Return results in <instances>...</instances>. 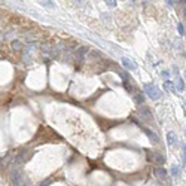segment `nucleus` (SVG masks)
Segmentation results:
<instances>
[{
	"instance_id": "nucleus-16",
	"label": "nucleus",
	"mask_w": 186,
	"mask_h": 186,
	"mask_svg": "<svg viewBox=\"0 0 186 186\" xmlns=\"http://www.w3.org/2000/svg\"><path fill=\"white\" fill-rule=\"evenodd\" d=\"M12 48H14L15 51H21V48H23V43H21L20 40H14V42H12Z\"/></svg>"
},
{
	"instance_id": "nucleus-6",
	"label": "nucleus",
	"mask_w": 186,
	"mask_h": 186,
	"mask_svg": "<svg viewBox=\"0 0 186 186\" xmlns=\"http://www.w3.org/2000/svg\"><path fill=\"white\" fill-rule=\"evenodd\" d=\"M121 61H122V66H124L127 70H131V71H134V70H137V69H139L137 63H136V61H133L131 58L122 57V58H121Z\"/></svg>"
},
{
	"instance_id": "nucleus-3",
	"label": "nucleus",
	"mask_w": 186,
	"mask_h": 186,
	"mask_svg": "<svg viewBox=\"0 0 186 186\" xmlns=\"http://www.w3.org/2000/svg\"><path fill=\"white\" fill-rule=\"evenodd\" d=\"M173 73H174V76H176V88H177V91L179 92H183L185 89H186V82H185V79L183 77H180V74H179V67L177 66H174L173 67Z\"/></svg>"
},
{
	"instance_id": "nucleus-7",
	"label": "nucleus",
	"mask_w": 186,
	"mask_h": 186,
	"mask_svg": "<svg viewBox=\"0 0 186 186\" xmlns=\"http://www.w3.org/2000/svg\"><path fill=\"white\" fill-rule=\"evenodd\" d=\"M147 158H149L150 161L156 162L158 165H162V164H164V156H162L161 153H153V152L147 150Z\"/></svg>"
},
{
	"instance_id": "nucleus-8",
	"label": "nucleus",
	"mask_w": 186,
	"mask_h": 186,
	"mask_svg": "<svg viewBox=\"0 0 186 186\" xmlns=\"http://www.w3.org/2000/svg\"><path fill=\"white\" fill-rule=\"evenodd\" d=\"M139 113H140L144 119H147V121H152V119H153V115H152V112H150V109H149L147 106H142V107L139 109Z\"/></svg>"
},
{
	"instance_id": "nucleus-18",
	"label": "nucleus",
	"mask_w": 186,
	"mask_h": 186,
	"mask_svg": "<svg viewBox=\"0 0 186 186\" xmlns=\"http://www.w3.org/2000/svg\"><path fill=\"white\" fill-rule=\"evenodd\" d=\"M177 31H179V34H182V36H183L185 28H183V24H182V23H179V24H177Z\"/></svg>"
},
{
	"instance_id": "nucleus-14",
	"label": "nucleus",
	"mask_w": 186,
	"mask_h": 186,
	"mask_svg": "<svg viewBox=\"0 0 186 186\" xmlns=\"http://www.w3.org/2000/svg\"><path fill=\"white\" fill-rule=\"evenodd\" d=\"M134 101H136L137 104H143V101H144V96L142 94V92H136V96H134Z\"/></svg>"
},
{
	"instance_id": "nucleus-12",
	"label": "nucleus",
	"mask_w": 186,
	"mask_h": 186,
	"mask_svg": "<svg viewBox=\"0 0 186 186\" xmlns=\"http://www.w3.org/2000/svg\"><path fill=\"white\" fill-rule=\"evenodd\" d=\"M167 143H168V146H174L176 144V134L173 131L167 133Z\"/></svg>"
},
{
	"instance_id": "nucleus-26",
	"label": "nucleus",
	"mask_w": 186,
	"mask_h": 186,
	"mask_svg": "<svg viewBox=\"0 0 186 186\" xmlns=\"http://www.w3.org/2000/svg\"><path fill=\"white\" fill-rule=\"evenodd\" d=\"M180 2H186V0H180Z\"/></svg>"
},
{
	"instance_id": "nucleus-22",
	"label": "nucleus",
	"mask_w": 186,
	"mask_h": 186,
	"mask_svg": "<svg viewBox=\"0 0 186 186\" xmlns=\"http://www.w3.org/2000/svg\"><path fill=\"white\" fill-rule=\"evenodd\" d=\"M162 76H164V79H168V71L164 70V71H162Z\"/></svg>"
},
{
	"instance_id": "nucleus-20",
	"label": "nucleus",
	"mask_w": 186,
	"mask_h": 186,
	"mask_svg": "<svg viewBox=\"0 0 186 186\" xmlns=\"http://www.w3.org/2000/svg\"><path fill=\"white\" fill-rule=\"evenodd\" d=\"M182 150H183V162L186 164V144H182Z\"/></svg>"
},
{
	"instance_id": "nucleus-24",
	"label": "nucleus",
	"mask_w": 186,
	"mask_h": 186,
	"mask_svg": "<svg viewBox=\"0 0 186 186\" xmlns=\"http://www.w3.org/2000/svg\"><path fill=\"white\" fill-rule=\"evenodd\" d=\"M183 15H185V18H186V6H185V9H183Z\"/></svg>"
},
{
	"instance_id": "nucleus-5",
	"label": "nucleus",
	"mask_w": 186,
	"mask_h": 186,
	"mask_svg": "<svg viewBox=\"0 0 186 186\" xmlns=\"http://www.w3.org/2000/svg\"><path fill=\"white\" fill-rule=\"evenodd\" d=\"M86 52H88V48L86 46H80L79 49L74 51V60H76V64L80 66L85 60H86Z\"/></svg>"
},
{
	"instance_id": "nucleus-17",
	"label": "nucleus",
	"mask_w": 186,
	"mask_h": 186,
	"mask_svg": "<svg viewBox=\"0 0 186 186\" xmlns=\"http://www.w3.org/2000/svg\"><path fill=\"white\" fill-rule=\"evenodd\" d=\"M104 2H106V5L107 6H110V8H116V0H104Z\"/></svg>"
},
{
	"instance_id": "nucleus-11",
	"label": "nucleus",
	"mask_w": 186,
	"mask_h": 186,
	"mask_svg": "<svg viewBox=\"0 0 186 186\" xmlns=\"http://www.w3.org/2000/svg\"><path fill=\"white\" fill-rule=\"evenodd\" d=\"M165 88L168 89V91H171L173 94H176L177 92V88H176V83L174 82H171L170 79H165Z\"/></svg>"
},
{
	"instance_id": "nucleus-10",
	"label": "nucleus",
	"mask_w": 186,
	"mask_h": 186,
	"mask_svg": "<svg viewBox=\"0 0 186 186\" xmlns=\"http://www.w3.org/2000/svg\"><path fill=\"white\" fill-rule=\"evenodd\" d=\"M144 134H146V136H147V137L150 139V142H152L153 144H156V143L159 142L158 136H156V134H155V133H153L152 130H147V128H146V130H144Z\"/></svg>"
},
{
	"instance_id": "nucleus-4",
	"label": "nucleus",
	"mask_w": 186,
	"mask_h": 186,
	"mask_svg": "<svg viewBox=\"0 0 186 186\" xmlns=\"http://www.w3.org/2000/svg\"><path fill=\"white\" fill-rule=\"evenodd\" d=\"M58 52H60V49L55 48V46H52V45H45V46L42 48V54H43V57L51 58V60H54V58L58 55Z\"/></svg>"
},
{
	"instance_id": "nucleus-25",
	"label": "nucleus",
	"mask_w": 186,
	"mask_h": 186,
	"mask_svg": "<svg viewBox=\"0 0 186 186\" xmlns=\"http://www.w3.org/2000/svg\"><path fill=\"white\" fill-rule=\"evenodd\" d=\"M23 186H30V183H27V182H26V183H24Z\"/></svg>"
},
{
	"instance_id": "nucleus-13",
	"label": "nucleus",
	"mask_w": 186,
	"mask_h": 186,
	"mask_svg": "<svg viewBox=\"0 0 186 186\" xmlns=\"http://www.w3.org/2000/svg\"><path fill=\"white\" fill-rule=\"evenodd\" d=\"M31 51H33V46H28L24 52V61L26 63H30L31 61Z\"/></svg>"
},
{
	"instance_id": "nucleus-19",
	"label": "nucleus",
	"mask_w": 186,
	"mask_h": 186,
	"mask_svg": "<svg viewBox=\"0 0 186 186\" xmlns=\"http://www.w3.org/2000/svg\"><path fill=\"white\" fill-rule=\"evenodd\" d=\"M171 174H173V176H177V174H179V167H177V165H173V168H171Z\"/></svg>"
},
{
	"instance_id": "nucleus-2",
	"label": "nucleus",
	"mask_w": 186,
	"mask_h": 186,
	"mask_svg": "<svg viewBox=\"0 0 186 186\" xmlns=\"http://www.w3.org/2000/svg\"><path fill=\"white\" fill-rule=\"evenodd\" d=\"M11 179H12V183H14L15 186H23V185L27 182V179L24 177V174H23V171L18 168V165H14L12 173H11Z\"/></svg>"
},
{
	"instance_id": "nucleus-15",
	"label": "nucleus",
	"mask_w": 186,
	"mask_h": 186,
	"mask_svg": "<svg viewBox=\"0 0 186 186\" xmlns=\"http://www.w3.org/2000/svg\"><path fill=\"white\" fill-rule=\"evenodd\" d=\"M40 5H43L45 8H55V5L52 3V0H39Z\"/></svg>"
},
{
	"instance_id": "nucleus-21",
	"label": "nucleus",
	"mask_w": 186,
	"mask_h": 186,
	"mask_svg": "<svg viewBox=\"0 0 186 186\" xmlns=\"http://www.w3.org/2000/svg\"><path fill=\"white\" fill-rule=\"evenodd\" d=\"M51 183H52V180L49 179V180H46V182H43V183H40V186H49Z\"/></svg>"
},
{
	"instance_id": "nucleus-9",
	"label": "nucleus",
	"mask_w": 186,
	"mask_h": 186,
	"mask_svg": "<svg viewBox=\"0 0 186 186\" xmlns=\"http://www.w3.org/2000/svg\"><path fill=\"white\" fill-rule=\"evenodd\" d=\"M153 174H155V177H156V179H159V180H165L168 173H167V170H164L161 165H158V167L153 170Z\"/></svg>"
},
{
	"instance_id": "nucleus-23",
	"label": "nucleus",
	"mask_w": 186,
	"mask_h": 186,
	"mask_svg": "<svg viewBox=\"0 0 186 186\" xmlns=\"http://www.w3.org/2000/svg\"><path fill=\"white\" fill-rule=\"evenodd\" d=\"M165 2H167V5H170V6H173V5H174L173 0H165Z\"/></svg>"
},
{
	"instance_id": "nucleus-1",
	"label": "nucleus",
	"mask_w": 186,
	"mask_h": 186,
	"mask_svg": "<svg viewBox=\"0 0 186 186\" xmlns=\"http://www.w3.org/2000/svg\"><path fill=\"white\" fill-rule=\"evenodd\" d=\"M144 92H146V96L150 98V100H159L161 97H162V92H161V89L156 86V85H153V83H144Z\"/></svg>"
}]
</instances>
